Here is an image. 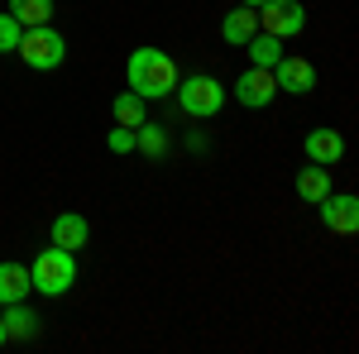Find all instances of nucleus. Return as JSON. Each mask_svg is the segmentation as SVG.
Wrapping results in <instances>:
<instances>
[{
  "instance_id": "f257e3e1",
  "label": "nucleus",
  "mask_w": 359,
  "mask_h": 354,
  "mask_svg": "<svg viewBox=\"0 0 359 354\" xmlns=\"http://www.w3.org/2000/svg\"><path fill=\"white\" fill-rule=\"evenodd\" d=\"M125 77H130V91H135V96L163 101V96H172V86H177V62H172L163 48H135Z\"/></svg>"
},
{
  "instance_id": "f03ea898",
  "label": "nucleus",
  "mask_w": 359,
  "mask_h": 354,
  "mask_svg": "<svg viewBox=\"0 0 359 354\" xmlns=\"http://www.w3.org/2000/svg\"><path fill=\"white\" fill-rule=\"evenodd\" d=\"M29 282L39 287V292H48V297H62L72 282H77V259H72V249H43L34 264H29Z\"/></svg>"
},
{
  "instance_id": "7ed1b4c3",
  "label": "nucleus",
  "mask_w": 359,
  "mask_h": 354,
  "mask_svg": "<svg viewBox=\"0 0 359 354\" xmlns=\"http://www.w3.org/2000/svg\"><path fill=\"white\" fill-rule=\"evenodd\" d=\"M15 53L25 57V67H34V72H53V67H62V57H67V43H62V34L53 25H34V29L20 34V48Z\"/></svg>"
},
{
  "instance_id": "20e7f679",
  "label": "nucleus",
  "mask_w": 359,
  "mask_h": 354,
  "mask_svg": "<svg viewBox=\"0 0 359 354\" xmlns=\"http://www.w3.org/2000/svg\"><path fill=\"white\" fill-rule=\"evenodd\" d=\"M172 91H177V106L187 110L192 120H211V115H221V106H225V86L216 82V77H206V72L182 77Z\"/></svg>"
},
{
  "instance_id": "39448f33",
  "label": "nucleus",
  "mask_w": 359,
  "mask_h": 354,
  "mask_svg": "<svg viewBox=\"0 0 359 354\" xmlns=\"http://www.w3.org/2000/svg\"><path fill=\"white\" fill-rule=\"evenodd\" d=\"M259 29L273 39H297L306 29V10L297 0H264L259 5Z\"/></svg>"
},
{
  "instance_id": "423d86ee",
  "label": "nucleus",
  "mask_w": 359,
  "mask_h": 354,
  "mask_svg": "<svg viewBox=\"0 0 359 354\" xmlns=\"http://www.w3.org/2000/svg\"><path fill=\"white\" fill-rule=\"evenodd\" d=\"M316 206H321V225H326V230H335V235H355L359 230V201L350 191H340V196L326 191Z\"/></svg>"
},
{
  "instance_id": "0eeeda50",
  "label": "nucleus",
  "mask_w": 359,
  "mask_h": 354,
  "mask_svg": "<svg viewBox=\"0 0 359 354\" xmlns=\"http://www.w3.org/2000/svg\"><path fill=\"white\" fill-rule=\"evenodd\" d=\"M273 82L278 91H292V96H306V91H316V67L297 53H283L273 62Z\"/></svg>"
},
{
  "instance_id": "6e6552de",
  "label": "nucleus",
  "mask_w": 359,
  "mask_h": 354,
  "mask_svg": "<svg viewBox=\"0 0 359 354\" xmlns=\"http://www.w3.org/2000/svg\"><path fill=\"white\" fill-rule=\"evenodd\" d=\"M273 96H278V82H273V72H269V67H249L245 77L235 82V101L249 106V110H264Z\"/></svg>"
},
{
  "instance_id": "1a4fd4ad",
  "label": "nucleus",
  "mask_w": 359,
  "mask_h": 354,
  "mask_svg": "<svg viewBox=\"0 0 359 354\" xmlns=\"http://www.w3.org/2000/svg\"><path fill=\"white\" fill-rule=\"evenodd\" d=\"M48 235H53L57 249H72V254H77V249L91 240V225H86V216H77V211H62V216L53 220V230H48Z\"/></svg>"
},
{
  "instance_id": "9d476101",
  "label": "nucleus",
  "mask_w": 359,
  "mask_h": 354,
  "mask_svg": "<svg viewBox=\"0 0 359 354\" xmlns=\"http://www.w3.org/2000/svg\"><path fill=\"white\" fill-rule=\"evenodd\" d=\"M259 34V10H249V5H240V10H230L221 25V39L230 43V48H245L249 39Z\"/></svg>"
},
{
  "instance_id": "9b49d317",
  "label": "nucleus",
  "mask_w": 359,
  "mask_h": 354,
  "mask_svg": "<svg viewBox=\"0 0 359 354\" xmlns=\"http://www.w3.org/2000/svg\"><path fill=\"white\" fill-rule=\"evenodd\" d=\"M306 158L321 163V168L340 163V158H345V139L335 135V130H311V135H306Z\"/></svg>"
},
{
  "instance_id": "f8f14e48",
  "label": "nucleus",
  "mask_w": 359,
  "mask_h": 354,
  "mask_svg": "<svg viewBox=\"0 0 359 354\" xmlns=\"http://www.w3.org/2000/svg\"><path fill=\"white\" fill-rule=\"evenodd\" d=\"M0 326H5V340H29V335H39V316L29 311L25 301H5Z\"/></svg>"
},
{
  "instance_id": "ddd939ff",
  "label": "nucleus",
  "mask_w": 359,
  "mask_h": 354,
  "mask_svg": "<svg viewBox=\"0 0 359 354\" xmlns=\"http://www.w3.org/2000/svg\"><path fill=\"white\" fill-rule=\"evenodd\" d=\"M29 268L25 264H0V306L5 301H25L29 297Z\"/></svg>"
},
{
  "instance_id": "4468645a",
  "label": "nucleus",
  "mask_w": 359,
  "mask_h": 354,
  "mask_svg": "<svg viewBox=\"0 0 359 354\" xmlns=\"http://www.w3.org/2000/svg\"><path fill=\"white\" fill-rule=\"evenodd\" d=\"M326 191H331V168L311 163V168H302V172H297V196H302V201H311V206H316Z\"/></svg>"
},
{
  "instance_id": "2eb2a0df",
  "label": "nucleus",
  "mask_w": 359,
  "mask_h": 354,
  "mask_svg": "<svg viewBox=\"0 0 359 354\" xmlns=\"http://www.w3.org/2000/svg\"><path fill=\"white\" fill-rule=\"evenodd\" d=\"M111 110H115V125H125V130H139L149 115H144V96H135V91H120L111 101Z\"/></svg>"
},
{
  "instance_id": "dca6fc26",
  "label": "nucleus",
  "mask_w": 359,
  "mask_h": 354,
  "mask_svg": "<svg viewBox=\"0 0 359 354\" xmlns=\"http://www.w3.org/2000/svg\"><path fill=\"white\" fill-rule=\"evenodd\" d=\"M245 48H249V57H254V67H269V72H273V62L283 57V39H273V34H264V29H259Z\"/></svg>"
},
{
  "instance_id": "f3484780",
  "label": "nucleus",
  "mask_w": 359,
  "mask_h": 354,
  "mask_svg": "<svg viewBox=\"0 0 359 354\" xmlns=\"http://www.w3.org/2000/svg\"><path fill=\"white\" fill-rule=\"evenodd\" d=\"M10 15H15L25 29L48 25V20H53V0H10Z\"/></svg>"
},
{
  "instance_id": "a211bd4d",
  "label": "nucleus",
  "mask_w": 359,
  "mask_h": 354,
  "mask_svg": "<svg viewBox=\"0 0 359 354\" xmlns=\"http://www.w3.org/2000/svg\"><path fill=\"white\" fill-rule=\"evenodd\" d=\"M135 149H139V154H149V158H163V154H168V130H158V125L144 120V125L135 130Z\"/></svg>"
},
{
  "instance_id": "6ab92c4d",
  "label": "nucleus",
  "mask_w": 359,
  "mask_h": 354,
  "mask_svg": "<svg viewBox=\"0 0 359 354\" xmlns=\"http://www.w3.org/2000/svg\"><path fill=\"white\" fill-rule=\"evenodd\" d=\"M20 34H25V25L5 10V15H0V53H15V48H20Z\"/></svg>"
},
{
  "instance_id": "aec40b11",
  "label": "nucleus",
  "mask_w": 359,
  "mask_h": 354,
  "mask_svg": "<svg viewBox=\"0 0 359 354\" xmlns=\"http://www.w3.org/2000/svg\"><path fill=\"white\" fill-rule=\"evenodd\" d=\"M106 149H111V154H130V149H135V130H125V125L111 130V135H106Z\"/></svg>"
},
{
  "instance_id": "412c9836",
  "label": "nucleus",
  "mask_w": 359,
  "mask_h": 354,
  "mask_svg": "<svg viewBox=\"0 0 359 354\" xmlns=\"http://www.w3.org/2000/svg\"><path fill=\"white\" fill-rule=\"evenodd\" d=\"M240 5H249V10H259V5H264V0H240Z\"/></svg>"
},
{
  "instance_id": "4be33fe9",
  "label": "nucleus",
  "mask_w": 359,
  "mask_h": 354,
  "mask_svg": "<svg viewBox=\"0 0 359 354\" xmlns=\"http://www.w3.org/2000/svg\"><path fill=\"white\" fill-rule=\"evenodd\" d=\"M0 345H5V326H0Z\"/></svg>"
}]
</instances>
